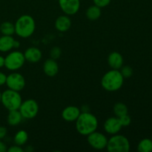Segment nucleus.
<instances>
[{"label": "nucleus", "instance_id": "obj_1", "mask_svg": "<svg viewBox=\"0 0 152 152\" xmlns=\"http://www.w3.org/2000/svg\"><path fill=\"white\" fill-rule=\"evenodd\" d=\"M97 127V118L89 111L81 112L76 120V129L77 132L83 136H88L93 133L96 131Z\"/></svg>", "mask_w": 152, "mask_h": 152}, {"label": "nucleus", "instance_id": "obj_2", "mask_svg": "<svg viewBox=\"0 0 152 152\" xmlns=\"http://www.w3.org/2000/svg\"><path fill=\"white\" fill-rule=\"evenodd\" d=\"M124 83V77L119 70L111 69L105 73L101 80L102 87L107 91H117Z\"/></svg>", "mask_w": 152, "mask_h": 152}, {"label": "nucleus", "instance_id": "obj_3", "mask_svg": "<svg viewBox=\"0 0 152 152\" xmlns=\"http://www.w3.org/2000/svg\"><path fill=\"white\" fill-rule=\"evenodd\" d=\"M14 26L15 34L21 38L26 39L31 37L35 31V20L30 15H22L16 20Z\"/></svg>", "mask_w": 152, "mask_h": 152}, {"label": "nucleus", "instance_id": "obj_4", "mask_svg": "<svg viewBox=\"0 0 152 152\" xmlns=\"http://www.w3.org/2000/svg\"><path fill=\"white\" fill-rule=\"evenodd\" d=\"M1 102L8 111L19 110L22 102V98L19 91L8 88L1 93Z\"/></svg>", "mask_w": 152, "mask_h": 152}, {"label": "nucleus", "instance_id": "obj_5", "mask_svg": "<svg viewBox=\"0 0 152 152\" xmlns=\"http://www.w3.org/2000/svg\"><path fill=\"white\" fill-rule=\"evenodd\" d=\"M106 148L109 152H128L130 150V142L127 137L117 134L108 140Z\"/></svg>", "mask_w": 152, "mask_h": 152}, {"label": "nucleus", "instance_id": "obj_6", "mask_svg": "<svg viewBox=\"0 0 152 152\" xmlns=\"http://www.w3.org/2000/svg\"><path fill=\"white\" fill-rule=\"evenodd\" d=\"M25 62L24 53L19 50L11 51L4 57V67L10 71L20 69Z\"/></svg>", "mask_w": 152, "mask_h": 152}, {"label": "nucleus", "instance_id": "obj_7", "mask_svg": "<svg viewBox=\"0 0 152 152\" xmlns=\"http://www.w3.org/2000/svg\"><path fill=\"white\" fill-rule=\"evenodd\" d=\"M19 111H20L23 119L31 120L37 117L39 112V105L34 99H26L22 101Z\"/></svg>", "mask_w": 152, "mask_h": 152}, {"label": "nucleus", "instance_id": "obj_8", "mask_svg": "<svg viewBox=\"0 0 152 152\" xmlns=\"http://www.w3.org/2000/svg\"><path fill=\"white\" fill-rule=\"evenodd\" d=\"M5 84L9 89L19 92L25 86V77L20 73L13 71V73L7 76Z\"/></svg>", "mask_w": 152, "mask_h": 152}, {"label": "nucleus", "instance_id": "obj_9", "mask_svg": "<svg viewBox=\"0 0 152 152\" xmlns=\"http://www.w3.org/2000/svg\"><path fill=\"white\" fill-rule=\"evenodd\" d=\"M87 137L88 142L94 149L102 150L106 148L108 138L104 134L95 131Z\"/></svg>", "mask_w": 152, "mask_h": 152}, {"label": "nucleus", "instance_id": "obj_10", "mask_svg": "<svg viewBox=\"0 0 152 152\" xmlns=\"http://www.w3.org/2000/svg\"><path fill=\"white\" fill-rule=\"evenodd\" d=\"M59 7L67 16H73L79 11L80 0H59Z\"/></svg>", "mask_w": 152, "mask_h": 152}, {"label": "nucleus", "instance_id": "obj_11", "mask_svg": "<svg viewBox=\"0 0 152 152\" xmlns=\"http://www.w3.org/2000/svg\"><path fill=\"white\" fill-rule=\"evenodd\" d=\"M120 120L117 117H109L104 123V130L107 134L111 135L117 134L122 129Z\"/></svg>", "mask_w": 152, "mask_h": 152}, {"label": "nucleus", "instance_id": "obj_12", "mask_svg": "<svg viewBox=\"0 0 152 152\" xmlns=\"http://www.w3.org/2000/svg\"><path fill=\"white\" fill-rule=\"evenodd\" d=\"M80 114H81V110L78 107L69 105L64 108L63 111H62V117L67 122H74L77 120Z\"/></svg>", "mask_w": 152, "mask_h": 152}, {"label": "nucleus", "instance_id": "obj_13", "mask_svg": "<svg viewBox=\"0 0 152 152\" xmlns=\"http://www.w3.org/2000/svg\"><path fill=\"white\" fill-rule=\"evenodd\" d=\"M24 56H25V61H28L30 63H37L42 59V53L38 48L31 47L26 49L24 53Z\"/></svg>", "mask_w": 152, "mask_h": 152}, {"label": "nucleus", "instance_id": "obj_14", "mask_svg": "<svg viewBox=\"0 0 152 152\" xmlns=\"http://www.w3.org/2000/svg\"><path fill=\"white\" fill-rule=\"evenodd\" d=\"M123 62H124V59H123V56L118 52H111L108 55V63L111 69L120 70L123 66Z\"/></svg>", "mask_w": 152, "mask_h": 152}, {"label": "nucleus", "instance_id": "obj_15", "mask_svg": "<svg viewBox=\"0 0 152 152\" xmlns=\"http://www.w3.org/2000/svg\"><path fill=\"white\" fill-rule=\"evenodd\" d=\"M43 71L45 74L50 77H53L59 72V65L55 59H47L43 64Z\"/></svg>", "mask_w": 152, "mask_h": 152}, {"label": "nucleus", "instance_id": "obj_16", "mask_svg": "<svg viewBox=\"0 0 152 152\" xmlns=\"http://www.w3.org/2000/svg\"><path fill=\"white\" fill-rule=\"evenodd\" d=\"M71 26V20L67 15L59 16L55 21V28L59 32H66Z\"/></svg>", "mask_w": 152, "mask_h": 152}, {"label": "nucleus", "instance_id": "obj_17", "mask_svg": "<svg viewBox=\"0 0 152 152\" xmlns=\"http://www.w3.org/2000/svg\"><path fill=\"white\" fill-rule=\"evenodd\" d=\"M14 41L12 36L2 35V37H0V51L5 53L11 50L13 48Z\"/></svg>", "mask_w": 152, "mask_h": 152}, {"label": "nucleus", "instance_id": "obj_18", "mask_svg": "<svg viewBox=\"0 0 152 152\" xmlns=\"http://www.w3.org/2000/svg\"><path fill=\"white\" fill-rule=\"evenodd\" d=\"M23 117L21 114L20 111L19 110H13V111H9L7 114V123L11 126H16L22 123Z\"/></svg>", "mask_w": 152, "mask_h": 152}, {"label": "nucleus", "instance_id": "obj_19", "mask_svg": "<svg viewBox=\"0 0 152 152\" xmlns=\"http://www.w3.org/2000/svg\"><path fill=\"white\" fill-rule=\"evenodd\" d=\"M101 7H98L96 5L90 6L86 10V16L89 20L95 21L99 19L101 16Z\"/></svg>", "mask_w": 152, "mask_h": 152}, {"label": "nucleus", "instance_id": "obj_20", "mask_svg": "<svg viewBox=\"0 0 152 152\" xmlns=\"http://www.w3.org/2000/svg\"><path fill=\"white\" fill-rule=\"evenodd\" d=\"M28 140V132H25V130H20L17 132L15 134L13 141L16 145H19V146H23L26 144Z\"/></svg>", "mask_w": 152, "mask_h": 152}, {"label": "nucleus", "instance_id": "obj_21", "mask_svg": "<svg viewBox=\"0 0 152 152\" xmlns=\"http://www.w3.org/2000/svg\"><path fill=\"white\" fill-rule=\"evenodd\" d=\"M0 33L2 35L13 36L15 34V26L10 22H4L0 25Z\"/></svg>", "mask_w": 152, "mask_h": 152}, {"label": "nucleus", "instance_id": "obj_22", "mask_svg": "<svg viewBox=\"0 0 152 152\" xmlns=\"http://www.w3.org/2000/svg\"><path fill=\"white\" fill-rule=\"evenodd\" d=\"M137 150L140 152H151L152 151L151 139L145 138L140 141L137 145Z\"/></svg>", "mask_w": 152, "mask_h": 152}, {"label": "nucleus", "instance_id": "obj_23", "mask_svg": "<svg viewBox=\"0 0 152 152\" xmlns=\"http://www.w3.org/2000/svg\"><path fill=\"white\" fill-rule=\"evenodd\" d=\"M128 107L123 102H117L114 106V113L117 117L128 114Z\"/></svg>", "mask_w": 152, "mask_h": 152}, {"label": "nucleus", "instance_id": "obj_24", "mask_svg": "<svg viewBox=\"0 0 152 152\" xmlns=\"http://www.w3.org/2000/svg\"><path fill=\"white\" fill-rule=\"evenodd\" d=\"M120 71L124 78H129L133 74V69H132V67L129 66V65L123 66L120 68Z\"/></svg>", "mask_w": 152, "mask_h": 152}, {"label": "nucleus", "instance_id": "obj_25", "mask_svg": "<svg viewBox=\"0 0 152 152\" xmlns=\"http://www.w3.org/2000/svg\"><path fill=\"white\" fill-rule=\"evenodd\" d=\"M61 54H62V50L59 47H53L50 51V58L55 60L59 59L61 56Z\"/></svg>", "mask_w": 152, "mask_h": 152}, {"label": "nucleus", "instance_id": "obj_26", "mask_svg": "<svg viewBox=\"0 0 152 152\" xmlns=\"http://www.w3.org/2000/svg\"><path fill=\"white\" fill-rule=\"evenodd\" d=\"M119 120H120V123H121L122 126L123 127H126V126H129V125L132 123V119L131 117L129 114H125V115L121 116V117H118Z\"/></svg>", "mask_w": 152, "mask_h": 152}, {"label": "nucleus", "instance_id": "obj_27", "mask_svg": "<svg viewBox=\"0 0 152 152\" xmlns=\"http://www.w3.org/2000/svg\"><path fill=\"white\" fill-rule=\"evenodd\" d=\"M93 1L95 5L102 8L108 6L111 3V0H93Z\"/></svg>", "mask_w": 152, "mask_h": 152}, {"label": "nucleus", "instance_id": "obj_28", "mask_svg": "<svg viewBox=\"0 0 152 152\" xmlns=\"http://www.w3.org/2000/svg\"><path fill=\"white\" fill-rule=\"evenodd\" d=\"M8 152H23L24 149L22 148V146H19L15 144L14 145H12L10 148H7Z\"/></svg>", "mask_w": 152, "mask_h": 152}, {"label": "nucleus", "instance_id": "obj_29", "mask_svg": "<svg viewBox=\"0 0 152 152\" xmlns=\"http://www.w3.org/2000/svg\"><path fill=\"white\" fill-rule=\"evenodd\" d=\"M7 133V129L4 126H0V140L4 139Z\"/></svg>", "mask_w": 152, "mask_h": 152}, {"label": "nucleus", "instance_id": "obj_30", "mask_svg": "<svg viewBox=\"0 0 152 152\" xmlns=\"http://www.w3.org/2000/svg\"><path fill=\"white\" fill-rule=\"evenodd\" d=\"M6 80H7V76H6V74L0 71V86H4L5 84Z\"/></svg>", "mask_w": 152, "mask_h": 152}, {"label": "nucleus", "instance_id": "obj_31", "mask_svg": "<svg viewBox=\"0 0 152 152\" xmlns=\"http://www.w3.org/2000/svg\"><path fill=\"white\" fill-rule=\"evenodd\" d=\"M7 151V148L6 144L0 140V152H5Z\"/></svg>", "mask_w": 152, "mask_h": 152}, {"label": "nucleus", "instance_id": "obj_32", "mask_svg": "<svg viewBox=\"0 0 152 152\" xmlns=\"http://www.w3.org/2000/svg\"><path fill=\"white\" fill-rule=\"evenodd\" d=\"M4 67V57L2 56H0V68Z\"/></svg>", "mask_w": 152, "mask_h": 152}, {"label": "nucleus", "instance_id": "obj_33", "mask_svg": "<svg viewBox=\"0 0 152 152\" xmlns=\"http://www.w3.org/2000/svg\"><path fill=\"white\" fill-rule=\"evenodd\" d=\"M19 46H20V42L17 40H15L14 44H13V48H19Z\"/></svg>", "mask_w": 152, "mask_h": 152}, {"label": "nucleus", "instance_id": "obj_34", "mask_svg": "<svg viewBox=\"0 0 152 152\" xmlns=\"http://www.w3.org/2000/svg\"><path fill=\"white\" fill-rule=\"evenodd\" d=\"M1 93L0 91V102H1Z\"/></svg>", "mask_w": 152, "mask_h": 152}, {"label": "nucleus", "instance_id": "obj_35", "mask_svg": "<svg viewBox=\"0 0 152 152\" xmlns=\"http://www.w3.org/2000/svg\"><path fill=\"white\" fill-rule=\"evenodd\" d=\"M56 1H59V0H56Z\"/></svg>", "mask_w": 152, "mask_h": 152}, {"label": "nucleus", "instance_id": "obj_36", "mask_svg": "<svg viewBox=\"0 0 152 152\" xmlns=\"http://www.w3.org/2000/svg\"><path fill=\"white\" fill-rule=\"evenodd\" d=\"M151 140H152V137H151Z\"/></svg>", "mask_w": 152, "mask_h": 152}]
</instances>
